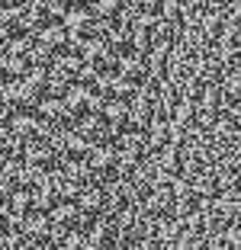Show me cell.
Wrapping results in <instances>:
<instances>
[{"instance_id":"cell-8","label":"cell","mask_w":241,"mask_h":250,"mask_svg":"<svg viewBox=\"0 0 241 250\" xmlns=\"http://www.w3.org/2000/svg\"><path fill=\"white\" fill-rule=\"evenodd\" d=\"M23 161L26 164H32V167H45V164L51 161V157H55V147L48 145V141H29V145L23 147Z\"/></svg>"},{"instance_id":"cell-7","label":"cell","mask_w":241,"mask_h":250,"mask_svg":"<svg viewBox=\"0 0 241 250\" xmlns=\"http://www.w3.org/2000/svg\"><path fill=\"white\" fill-rule=\"evenodd\" d=\"M103 119H106V122H110V128H116V135H119V128L129 122V103H125V100H119V96H110V100H106V106H103Z\"/></svg>"},{"instance_id":"cell-2","label":"cell","mask_w":241,"mask_h":250,"mask_svg":"<svg viewBox=\"0 0 241 250\" xmlns=\"http://www.w3.org/2000/svg\"><path fill=\"white\" fill-rule=\"evenodd\" d=\"M77 206L84 208L87 215H96V212H106V189H103L100 183H94V186H84L80 189V196H77Z\"/></svg>"},{"instance_id":"cell-11","label":"cell","mask_w":241,"mask_h":250,"mask_svg":"<svg viewBox=\"0 0 241 250\" xmlns=\"http://www.w3.org/2000/svg\"><path fill=\"white\" fill-rule=\"evenodd\" d=\"M139 3H142V10H154V7L161 10V3H164V0H139Z\"/></svg>"},{"instance_id":"cell-12","label":"cell","mask_w":241,"mask_h":250,"mask_svg":"<svg viewBox=\"0 0 241 250\" xmlns=\"http://www.w3.org/2000/svg\"><path fill=\"white\" fill-rule=\"evenodd\" d=\"M61 3H71V7H74V3H80V0H61Z\"/></svg>"},{"instance_id":"cell-3","label":"cell","mask_w":241,"mask_h":250,"mask_svg":"<svg viewBox=\"0 0 241 250\" xmlns=\"http://www.w3.org/2000/svg\"><path fill=\"white\" fill-rule=\"evenodd\" d=\"M36 39L45 45V48H51V52H61L65 42L71 39V32H68L65 22H48V26H42V29L36 32Z\"/></svg>"},{"instance_id":"cell-5","label":"cell","mask_w":241,"mask_h":250,"mask_svg":"<svg viewBox=\"0 0 241 250\" xmlns=\"http://www.w3.org/2000/svg\"><path fill=\"white\" fill-rule=\"evenodd\" d=\"M90 16H94V10L90 7H84V3H74L71 10L65 13V26H68V32H71V39H77L84 29H90Z\"/></svg>"},{"instance_id":"cell-4","label":"cell","mask_w":241,"mask_h":250,"mask_svg":"<svg viewBox=\"0 0 241 250\" xmlns=\"http://www.w3.org/2000/svg\"><path fill=\"white\" fill-rule=\"evenodd\" d=\"M84 161L90 164V170H110V167H116V145H110V141L94 145L87 151V157H84Z\"/></svg>"},{"instance_id":"cell-9","label":"cell","mask_w":241,"mask_h":250,"mask_svg":"<svg viewBox=\"0 0 241 250\" xmlns=\"http://www.w3.org/2000/svg\"><path fill=\"white\" fill-rule=\"evenodd\" d=\"M119 3H122V0H94V3H87V7L94 10L96 16H113L119 10Z\"/></svg>"},{"instance_id":"cell-1","label":"cell","mask_w":241,"mask_h":250,"mask_svg":"<svg viewBox=\"0 0 241 250\" xmlns=\"http://www.w3.org/2000/svg\"><path fill=\"white\" fill-rule=\"evenodd\" d=\"M51 228H55L51 215L48 212H36V208H32V212L23 218V225H20V231L29 237V241H45V237H51Z\"/></svg>"},{"instance_id":"cell-10","label":"cell","mask_w":241,"mask_h":250,"mask_svg":"<svg viewBox=\"0 0 241 250\" xmlns=\"http://www.w3.org/2000/svg\"><path fill=\"white\" fill-rule=\"evenodd\" d=\"M228 116H232L235 119V122H238V128H241V100H235V103H228Z\"/></svg>"},{"instance_id":"cell-6","label":"cell","mask_w":241,"mask_h":250,"mask_svg":"<svg viewBox=\"0 0 241 250\" xmlns=\"http://www.w3.org/2000/svg\"><path fill=\"white\" fill-rule=\"evenodd\" d=\"M51 221H55V225H74V221H84V208L77 206V202H71V199H61V202H55V208H51Z\"/></svg>"}]
</instances>
